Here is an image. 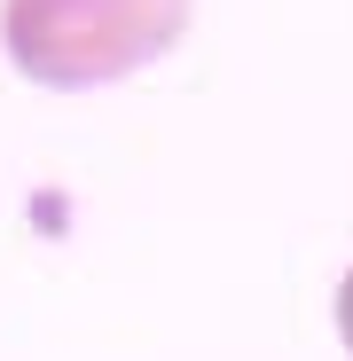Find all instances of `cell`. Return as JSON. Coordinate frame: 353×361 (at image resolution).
Wrapping results in <instances>:
<instances>
[{"label":"cell","mask_w":353,"mask_h":361,"mask_svg":"<svg viewBox=\"0 0 353 361\" xmlns=\"http://www.w3.org/2000/svg\"><path fill=\"white\" fill-rule=\"evenodd\" d=\"M197 0H0V55L47 94L118 87L189 39Z\"/></svg>","instance_id":"6da1fadb"},{"label":"cell","mask_w":353,"mask_h":361,"mask_svg":"<svg viewBox=\"0 0 353 361\" xmlns=\"http://www.w3.org/2000/svg\"><path fill=\"white\" fill-rule=\"evenodd\" d=\"M330 322H337V345H345V361H353V267H345L337 290H330Z\"/></svg>","instance_id":"7a4b0ae2"}]
</instances>
